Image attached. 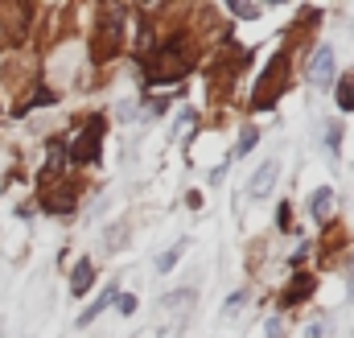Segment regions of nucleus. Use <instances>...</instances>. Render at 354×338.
<instances>
[{
	"mask_svg": "<svg viewBox=\"0 0 354 338\" xmlns=\"http://www.w3.org/2000/svg\"><path fill=\"white\" fill-rule=\"evenodd\" d=\"M181 252H185V240H177L174 248H165V252L157 256V272H174V264L181 260Z\"/></svg>",
	"mask_w": 354,
	"mask_h": 338,
	"instance_id": "nucleus-10",
	"label": "nucleus"
},
{
	"mask_svg": "<svg viewBox=\"0 0 354 338\" xmlns=\"http://www.w3.org/2000/svg\"><path fill=\"white\" fill-rule=\"evenodd\" d=\"M280 79H284V54L272 58V71H268L264 79H260V87H256V107H272V103H268V91H272V83L280 87Z\"/></svg>",
	"mask_w": 354,
	"mask_h": 338,
	"instance_id": "nucleus-5",
	"label": "nucleus"
},
{
	"mask_svg": "<svg viewBox=\"0 0 354 338\" xmlns=\"http://www.w3.org/2000/svg\"><path fill=\"white\" fill-rule=\"evenodd\" d=\"M309 83L317 87V91L334 83V50H330V46H317V50H313V62H309Z\"/></svg>",
	"mask_w": 354,
	"mask_h": 338,
	"instance_id": "nucleus-2",
	"label": "nucleus"
},
{
	"mask_svg": "<svg viewBox=\"0 0 354 338\" xmlns=\"http://www.w3.org/2000/svg\"><path fill=\"white\" fill-rule=\"evenodd\" d=\"M346 289H351V301H354V264H351V272H346Z\"/></svg>",
	"mask_w": 354,
	"mask_h": 338,
	"instance_id": "nucleus-21",
	"label": "nucleus"
},
{
	"mask_svg": "<svg viewBox=\"0 0 354 338\" xmlns=\"http://www.w3.org/2000/svg\"><path fill=\"white\" fill-rule=\"evenodd\" d=\"M231 12H235V17H243V21H256V17H260V8H256V4H231Z\"/></svg>",
	"mask_w": 354,
	"mask_h": 338,
	"instance_id": "nucleus-15",
	"label": "nucleus"
},
{
	"mask_svg": "<svg viewBox=\"0 0 354 338\" xmlns=\"http://www.w3.org/2000/svg\"><path fill=\"white\" fill-rule=\"evenodd\" d=\"M99 136H103V120L95 116L83 132V145H75V161H99Z\"/></svg>",
	"mask_w": 354,
	"mask_h": 338,
	"instance_id": "nucleus-4",
	"label": "nucleus"
},
{
	"mask_svg": "<svg viewBox=\"0 0 354 338\" xmlns=\"http://www.w3.org/2000/svg\"><path fill=\"white\" fill-rule=\"evenodd\" d=\"M256 145H260V132H256V128H243V136L235 141V157H248Z\"/></svg>",
	"mask_w": 354,
	"mask_h": 338,
	"instance_id": "nucleus-11",
	"label": "nucleus"
},
{
	"mask_svg": "<svg viewBox=\"0 0 354 338\" xmlns=\"http://www.w3.org/2000/svg\"><path fill=\"white\" fill-rule=\"evenodd\" d=\"M111 231H115V235H107L103 244H107V248H120V244H124V227H111Z\"/></svg>",
	"mask_w": 354,
	"mask_h": 338,
	"instance_id": "nucleus-20",
	"label": "nucleus"
},
{
	"mask_svg": "<svg viewBox=\"0 0 354 338\" xmlns=\"http://www.w3.org/2000/svg\"><path fill=\"white\" fill-rule=\"evenodd\" d=\"M326 145L338 149V124H326Z\"/></svg>",
	"mask_w": 354,
	"mask_h": 338,
	"instance_id": "nucleus-19",
	"label": "nucleus"
},
{
	"mask_svg": "<svg viewBox=\"0 0 354 338\" xmlns=\"http://www.w3.org/2000/svg\"><path fill=\"white\" fill-rule=\"evenodd\" d=\"M181 75H185V66H181V58H177V46L161 50V54L149 62V83H174Z\"/></svg>",
	"mask_w": 354,
	"mask_h": 338,
	"instance_id": "nucleus-1",
	"label": "nucleus"
},
{
	"mask_svg": "<svg viewBox=\"0 0 354 338\" xmlns=\"http://www.w3.org/2000/svg\"><path fill=\"white\" fill-rule=\"evenodd\" d=\"M91 281H95V264H91V260H79V268L71 272V293L83 297V293L91 289Z\"/></svg>",
	"mask_w": 354,
	"mask_h": 338,
	"instance_id": "nucleus-7",
	"label": "nucleus"
},
{
	"mask_svg": "<svg viewBox=\"0 0 354 338\" xmlns=\"http://www.w3.org/2000/svg\"><path fill=\"white\" fill-rule=\"evenodd\" d=\"M305 335L309 338H326V318H313V322L305 326Z\"/></svg>",
	"mask_w": 354,
	"mask_h": 338,
	"instance_id": "nucleus-17",
	"label": "nucleus"
},
{
	"mask_svg": "<svg viewBox=\"0 0 354 338\" xmlns=\"http://www.w3.org/2000/svg\"><path fill=\"white\" fill-rule=\"evenodd\" d=\"M276 177H280V161H276V157L260 161V169H256L252 181H248V198H268V190L276 186Z\"/></svg>",
	"mask_w": 354,
	"mask_h": 338,
	"instance_id": "nucleus-3",
	"label": "nucleus"
},
{
	"mask_svg": "<svg viewBox=\"0 0 354 338\" xmlns=\"http://www.w3.org/2000/svg\"><path fill=\"white\" fill-rule=\"evenodd\" d=\"M305 293H309V276H305V272H297V276L288 281V289H284V305H297V301H305Z\"/></svg>",
	"mask_w": 354,
	"mask_h": 338,
	"instance_id": "nucleus-9",
	"label": "nucleus"
},
{
	"mask_svg": "<svg viewBox=\"0 0 354 338\" xmlns=\"http://www.w3.org/2000/svg\"><path fill=\"white\" fill-rule=\"evenodd\" d=\"M111 297H115V289H103V297H95L87 310L79 314V326H91V322H95V318H99V314H103V310L111 305Z\"/></svg>",
	"mask_w": 354,
	"mask_h": 338,
	"instance_id": "nucleus-8",
	"label": "nucleus"
},
{
	"mask_svg": "<svg viewBox=\"0 0 354 338\" xmlns=\"http://www.w3.org/2000/svg\"><path fill=\"white\" fill-rule=\"evenodd\" d=\"M309 211H313V219H317V223H330V215H334V190H330V186L313 190V198H309Z\"/></svg>",
	"mask_w": 354,
	"mask_h": 338,
	"instance_id": "nucleus-6",
	"label": "nucleus"
},
{
	"mask_svg": "<svg viewBox=\"0 0 354 338\" xmlns=\"http://www.w3.org/2000/svg\"><path fill=\"white\" fill-rule=\"evenodd\" d=\"M268 338H284V322H280V318L268 322Z\"/></svg>",
	"mask_w": 354,
	"mask_h": 338,
	"instance_id": "nucleus-18",
	"label": "nucleus"
},
{
	"mask_svg": "<svg viewBox=\"0 0 354 338\" xmlns=\"http://www.w3.org/2000/svg\"><path fill=\"white\" fill-rule=\"evenodd\" d=\"M62 161H66V153H62V145H50V173H62Z\"/></svg>",
	"mask_w": 354,
	"mask_h": 338,
	"instance_id": "nucleus-14",
	"label": "nucleus"
},
{
	"mask_svg": "<svg viewBox=\"0 0 354 338\" xmlns=\"http://www.w3.org/2000/svg\"><path fill=\"white\" fill-rule=\"evenodd\" d=\"M243 305H248V293H231V297H227V310H223V314H227V318H235V314H239Z\"/></svg>",
	"mask_w": 354,
	"mask_h": 338,
	"instance_id": "nucleus-13",
	"label": "nucleus"
},
{
	"mask_svg": "<svg viewBox=\"0 0 354 338\" xmlns=\"http://www.w3.org/2000/svg\"><path fill=\"white\" fill-rule=\"evenodd\" d=\"M338 107H342V112H354V75H346V79L338 83Z\"/></svg>",
	"mask_w": 354,
	"mask_h": 338,
	"instance_id": "nucleus-12",
	"label": "nucleus"
},
{
	"mask_svg": "<svg viewBox=\"0 0 354 338\" xmlns=\"http://www.w3.org/2000/svg\"><path fill=\"white\" fill-rule=\"evenodd\" d=\"M115 305H120V314H136V297L132 293H115Z\"/></svg>",
	"mask_w": 354,
	"mask_h": 338,
	"instance_id": "nucleus-16",
	"label": "nucleus"
}]
</instances>
